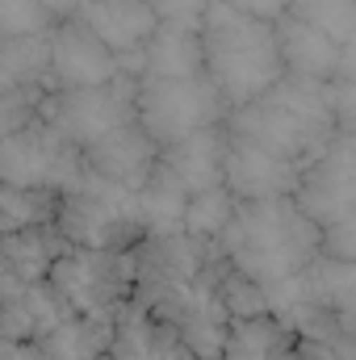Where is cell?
<instances>
[{"instance_id": "6da1fadb", "label": "cell", "mask_w": 356, "mask_h": 360, "mask_svg": "<svg viewBox=\"0 0 356 360\" xmlns=\"http://www.w3.org/2000/svg\"><path fill=\"white\" fill-rule=\"evenodd\" d=\"M139 302L172 323L197 360H222L231 335V310L222 302V256L193 235H147L134 248Z\"/></svg>"}, {"instance_id": "7a4b0ae2", "label": "cell", "mask_w": 356, "mask_h": 360, "mask_svg": "<svg viewBox=\"0 0 356 360\" xmlns=\"http://www.w3.org/2000/svg\"><path fill=\"white\" fill-rule=\"evenodd\" d=\"M214 248L235 272L260 285H276L302 276L323 256V226L298 205V197L239 201L235 222Z\"/></svg>"}, {"instance_id": "3957f363", "label": "cell", "mask_w": 356, "mask_h": 360, "mask_svg": "<svg viewBox=\"0 0 356 360\" xmlns=\"http://www.w3.org/2000/svg\"><path fill=\"white\" fill-rule=\"evenodd\" d=\"M227 130L235 139H248L256 147H265L268 155L289 160L298 168H306L340 130H336V109H331V89L319 80H302V76H285L268 96L231 109Z\"/></svg>"}, {"instance_id": "277c9868", "label": "cell", "mask_w": 356, "mask_h": 360, "mask_svg": "<svg viewBox=\"0 0 356 360\" xmlns=\"http://www.w3.org/2000/svg\"><path fill=\"white\" fill-rule=\"evenodd\" d=\"M201 51H205V76L227 96L231 109L260 101L268 96V89L285 80L276 25L248 17L222 0H214L201 21Z\"/></svg>"}, {"instance_id": "5b68a950", "label": "cell", "mask_w": 356, "mask_h": 360, "mask_svg": "<svg viewBox=\"0 0 356 360\" xmlns=\"http://www.w3.org/2000/svg\"><path fill=\"white\" fill-rule=\"evenodd\" d=\"M72 248H105V252H134L147 239L143 201L134 188L89 172L72 193H63L59 222Z\"/></svg>"}, {"instance_id": "8992f818", "label": "cell", "mask_w": 356, "mask_h": 360, "mask_svg": "<svg viewBox=\"0 0 356 360\" xmlns=\"http://www.w3.org/2000/svg\"><path fill=\"white\" fill-rule=\"evenodd\" d=\"M46 281L63 297L68 310L113 323L139 297V260H134V252L68 248Z\"/></svg>"}, {"instance_id": "52a82bcc", "label": "cell", "mask_w": 356, "mask_h": 360, "mask_svg": "<svg viewBox=\"0 0 356 360\" xmlns=\"http://www.w3.org/2000/svg\"><path fill=\"white\" fill-rule=\"evenodd\" d=\"M227 117L231 105L214 89L210 76H193V80L139 76V122L160 147H177L201 130L227 126Z\"/></svg>"}, {"instance_id": "ba28073f", "label": "cell", "mask_w": 356, "mask_h": 360, "mask_svg": "<svg viewBox=\"0 0 356 360\" xmlns=\"http://www.w3.org/2000/svg\"><path fill=\"white\" fill-rule=\"evenodd\" d=\"M89 176L84 151L63 139L46 117H38L25 130L4 134L0 143V180L13 188H51V193H72Z\"/></svg>"}, {"instance_id": "9c48e42d", "label": "cell", "mask_w": 356, "mask_h": 360, "mask_svg": "<svg viewBox=\"0 0 356 360\" xmlns=\"http://www.w3.org/2000/svg\"><path fill=\"white\" fill-rule=\"evenodd\" d=\"M42 117L80 151H89L101 139L117 134L122 126L139 122V76H117L96 89L51 92L42 105Z\"/></svg>"}, {"instance_id": "30bf717a", "label": "cell", "mask_w": 356, "mask_h": 360, "mask_svg": "<svg viewBox=\"0 0 356 360\" xmlns=\"http://www.w3.org/2000/svg\"><path fill=\"white\" fill-rule=\"evenodd\" d=\"M298 205L327 231L356 214V134H336L298 180Z\"/></svg>"}, {"instance_id": "8fae6325", "label": "cell", "mask_w": 356, "mask_h": 360, "mask_svg": "<svg viewBox=\"0 0 356 360\" xmlns=\"http://www.w3.org/2000/svg\"><path fill=\"white\" fill-rule=\"evenodd\" d=\"M117 76H130L126 63L92 34L89 25L59 21L51 30V92H72V89H96Z\"/></svg>"}, {"instance_id": "7c38bea8", "label": "cell", "mask_w": 356, "mask_h": 360, "mask_svg": "<svg viewBox=\"0 0 356 360\" xmlns=\"http://www.w3.org/2000/svg\"><path fill=\"white\" fill-rule=\"evenodd\" d=\"M80 21L126 63L130 76H139V59H143L147 42L164 25L147 0H89Z\"/></svg>"}, {"instance_id": "4fadbf2b", "label": "cell", "mask_w": 356, "mask_h": 360, "mask_svg": "<svg viewBox=\"0 0 356 360\" xmlns=\"http://www.w3.org/2000/svg\"><path fill=\"white\" fill-rule=\"evenodd\" d=\"M0 314H4V344H38L63 314V297L51 289V281H17L13 272H0Z\"/></svg>"}, {"instance_id": "5bb4252c", "label": "cell", "mask_w": 356, "mask_h": 360, "mask_svg": "<svg viewBox=\"0 0 356 360\" xmlns=\"http://www.w3.org/2000/svg\"><path fill=\"white\" fill-rule=\"evenodd\" d=\"M160 160H164V147L143 130V122L122 126L117 134L101 139L96 147L84 151L89 172H96V176H105V180H117V184H126L134 193L160 172Z\"/></svg>"}, {"instance_id": "9a60e30c", "label": "cell", "mask_w": 356, "mask_h": 360, "mask_svg": "<svg viewBox=\"0 0 356 360\" xmlns=\"http://www.w3.org/2000/svg\"><path fill=\"white\" fill-rule=\"evenodd\" d=\"M302 168L289 160L268 155L265 147L235 139L231 134V151H227V188L239 201H272V197H293L298 193Z\"/></svg>"}, {"instance_id": "2e32d148", "label": "cell", "mask_w": 356, "mask_h": 360, "mask_svg": "<svg viewBox=\"0 0 356 360\" xmlns=\"http://www.w3.org/2000/svg\"><path fill=\"white\" fill-rule=\"evenodd\" d=\"M113 360H197L180 340L172 323H164L155 310H147L139 297L113 319Z\"/></svg>"}, {"instance_id": "e0dca14e", "label": "cell", "mask_w": 356, "mask_h": 360, "mask_svg": "<svg viewBox=\"0 0 356 360\" xmlns=\"http://www.w3.org/2000/svg\"><path fill=\"white\" fill-rule=\"evenodd\" d=\"M227 151H231V130L227 126H214V130H201V134L177 143V147H164V160L160 164L193 197V193H205V188L227 184Z\"/></svg>"}, {"instance_id": "ac0fdd59", "label": "cell", "mask_w": 356, "mask_h": 360, "mask_svg": "<svg viewBox=\"0 0 356 360\" xmlns=\"http://www.w3.org/2000/svg\"><path fill=\"white\" fill-rule=\"evenodd\" d=\"M276 42H281L285 76H302V80H319V84H331L336 80L340 42L327 38L319 25H310L298 13H289V17L276 21Z\"/></svg>"}, {"instance_id": "d6986e66", "label": "cell", "mask_w": 356, "mask_h": 360, "mask_svg": "<svg viewBox=\"0 0 356 360\" xmlns=\"http://www.w3.org/2000/svg\"><path fill=\"white\" fill-rule=\"evenodd\" d=\"M139 76L155 80H193L205 76V51H201V30L193 25H160L155 38L147 42L139 59Z\"/></svg>"}, {"instance_id": "ffe728a7", "label": "cell", "mask_w": 356, "mask_h": 360, "mask_svg": "<svg viewBox=\"0 0 356 360\" xmlns=\"http://www.w3.org/2000/svg\"><path fill=\"white\" fill-rule=\"evenodd\" d=\"M222 360H298V331L285 327L276 314L235 319Z\"/></svg>"}, {"instance_id": "44dd1931", "label": "cell", "mask_w": 356, "mask_h": 360, "mask_svg": "<svg viewBox=\"0 0 356 360\" xmlns=\"http://www.w3.org/2000/svg\"><path fill=\"white\" fill-rule=\"evenodd\" d=\"M38 348L51 360H105L109 348H113V323L68 310V314L38 340Z\"/></svg>"}, {"instance_id": "7402d4cb", "label": "cell", "mask_w": 356, "mask_h": 360, "mask_svg": "<svg viewBox=\"0 0 356 360\" xmlns=\"http://www.w3.org/2000/svg\"><path fill=\"white\" fill-rule=\"evenodd\" d=\"M68 248L72 243L63 239L59 226H38V231L4 235V269L0 272H13L17 281H30V285L34 281H46Z\"/></svg>"}, {"instance_id": "603a6c76", "label": "cell", "mask_w": 356, "mask_h": 360, "mask_svg": "<svg viewBox=\"0 0 356 360\" xmlns=\"http://www.w3.org/2000/svg\"><path fill=\"white\" fill-rule=\"evenodd\" d=\"M13 89L51 92V34L0 38V92Z\"/></svg>"}, {"instance_id": "cb8c5ba5", "label": "cell", "mask_w": 356, "mask_h": 360, "mask_svg": "<svg viewBox=\"0 0 356 360\" xmlns=\"http://www.w3.org/2000/svg\"><path fill=\"white\" fill-rule=\"evenodd\" d=\"M63 210V193L51 188H0V231L17 235V231H38V226H55Z\"/></svg>"}, {"instance_id": "d4e9b609", "label": "cell", "mask_w": 356, "mask_h": 360, "mask_svg": "<svg viewBox=\"0 0 356 360\" xmlns=\"http://www.w3.org/2000/svg\"><path fill=\"white\" fill-rule=\"evenodd\" d=\"M139 201H143V226L147 235H180L184 231V214H189V193L180 188L172 172H160L139 188Z\"/></svg>"}, {"instance_id": "484cf974", "label": "cell", "mask_w": 356, "mask_h": 360, "mask_svg": "<svg viewBox=\"0 0 356 360\" xmlns=\"http://www.w3.org/2000/svg\"><path fill=\"white\" fill-rule=\"evenodd\" d=\"M235 214H239V197L227 184L193 193L189 197V214H184V235H193L201 243H218L227 235V226L235 222Z\"/></svg>"}, {"instance_id": "4316f807", "label": "cell", "mask_w": 356, "mask_h": 360, "mask_svg": "<svg viewBox=\"0 0 356 360\" xmlns=\"http://www.w3.org/2000/svg\"><path fill=\"white\" fill-rule=\"evenodd\" d=\"M310 281L323 297V306L340 319V323H356V264L319 256L310 264Z\"/></svg>"}, {"instance_id": "83f0119b", "label": "cell", "mask_w": 356, "mask_h": 360, "mask_svg": "<svg viewBox=\"0 0 356 360\" xmlns=\"http://www.w3.org/2000/svg\"><path fill=\"white\" fill-rule=\"evenodd\" d=\"M293 13L310 25H319L340 46L356 42V0H293Z\"/></svg>"}, {"instance_id": "f1b7e54d", "label": "cell", "mask_w": 356, "mask_h": 360, "mask_svg": "<svg viewBox=\"0 0 356 360\" xmlns=\"http://www.w3.org/2000/svg\"><path fill=\"white\" fill-rule=\"evenodd\" d=\"M51 30H55V17L46 0H0V38H34Z\"/></svg>"}, {"instance_id": "f546056e", "label": "cell", "mask_w": 356, "mask_h": 360, "mask_svg": "<svg viewBox=\"0 0 356 360\" xmlns=\"http://www.w3.org/2000/svg\"><path fill=\"white\" fill-rule=\"evenodd\" d=\"M218 289H222V302H227L231 319H256V314H268L265 285L252 281V276H243V272H235L227 260H222V281H218Z\"/></svg>"}, {"instance_id": "4dcf8cb0", "label": "cell", "mask_w": 356, "mask_h": 360, "mask_svg": "<svg viewBox=\"0 0 356 360\" xmlns=\"http://www.w3.org/2000/svg\"><path fill=\"white\" fill-rule=\"evenodd\" d=\"M298 360H356V323H340L323 335L298 340Z\"/></svg>"}, {"instance_id": "1f68e13d", "label": "cell", "mask_w": 356, "mask_h": 360, "mask_svg": "<svg viewBox=\"0 0 356 360\" xmlns=\"http://www.w3.org/2000/svg\"><path fill=\"white\" fill-rule=\"evenodd\" d=\"M147 4L168 25H193V30H201V21H205V13H210L214 0H147Z\"/></svg>"}, {"instance_id": "d6a6232c", "label": "cell", "mask_w": 356, "mask_h": 360, "mask_svg": "<svg viewBox=\"0 0 356 360\" xmlns=\"http://www.w3.org/2000/svg\"><path fill=\"white\" fill-rule=\"evenodd\" d=\"M323 256L344 260V264H356V214L323 231Z\"/></svg>"}, {"instance_id": "836d02e7", "label": "cell", "mask_w": 356, "mask_h": 360, "mask_svg": "<svg viewBox=\"0 0 356 360\" xmlns=\"http://www.w3.org/2000/svg\"><path fill=\"white\" fill-rule=\"evenodd\" d=\"M331 109H336V130L340 134H356V84L331 80Z\"/></svg>"}, {"instance_id": "e575fe53", "label": "cell", "mask_w": 356, "mask_h": 360, "mask_svg": "<svg viewBox=\"0 0 356 360\" xmlns=\"http://www.w3.org/2000/svg\"><path fill=\"white\" fill-rule=\"evenodd\" d=\"M222 4H231V8H239V13H248V17L272 21V25L293 13V0H222Z\"/></svg>"}, {"instance_id": "d590c367", "label": "cell", "mask_w": 356, "mask_h": 360, "mask_svg": "<svg viewBox=\"0 0 356 360\" xmlns=\"http://www.w3.org/2000/svg\"><path fill=\"white\" fill-rule=\"evenodd\" d=\"M84 4H89V0H46V8H51L55 25H59V21H76V17L84 13Z\"/></svg>"}, {"instance_id": "8d00e7d4", "label": "cell", "mask_w": 356, "mask_h": 360, "mask_svg": "<svg viewBox=\"0 0 356 360\" xmlns=\"http://www.w3.org/2000/svg\"><path fill=\"white\" fill-rule=\"evenodd\" d=\"M336 80H344V84H356V42L340 46V68H336Z\"/></svg>"}, {"instance_id": "74e56055", "label": "cell", "mask_w": 356, "mask_h": 360, "mask_svg": "<svg viewBox=\"0 0 356 360\" xmlns=\"http://www.w3.org/2000/svg\"><path fill=\"white\" fill-rule=\"evenodd\" d=\"M105 360H113V356H105Z\"/></svg>"}]
</instances>
